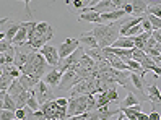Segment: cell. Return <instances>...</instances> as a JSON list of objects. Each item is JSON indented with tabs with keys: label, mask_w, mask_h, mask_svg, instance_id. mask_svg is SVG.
Instances as JSON below:
<instances>
[{
	"label": "cell",
	"mask_w": 161,
	"mask_h": 120,
	"mask_svg": "<svg viewBox=\"0 0 161 120\" xmlns=\"http://www.w3.org/2000/svg\"><path fill=\"white\" fill-rule=\"evenodd\" d=\"M119 26H120V21H114V23H109V24H104V23L94 24L91 33H93L94 38H96L98 45H99L101 49L111 47V45L120 38Z\"/></svg>",
	"instance_id": "cell-1"
},
{
	"label": "cell",
	"mask_w": 161,
	"mask_h": 120,
	"mask_svg": "<svg viewBox=\"0 0 161 120\" xmlns=\"http://www.w3.org/2000/svg\"><path fill=\"white\" fill-rule=\"evenodd\" d=\"M51 65L44 60V57L39 54V52H31L30 55H28V60L26 63L23 65L21 68V73H26V75H33L36 76L37 80L42 78V73L47 71V68H49Z\"/></svg>",
	"instance_id": "cell-2"
},
{
	"label": "cell",
	"mask_w": 161,
	"mask_h": 120,
	"mask_svg": "<svg viewBox=\"0 0 161 120\" xmlns=\"http://www.w3.org/2000/svg\"><path fill=\"white\" fill-rule=\"evenodd\" d=\"M31 94L37 99V102H39V106H42L44 102H49V101H54V93L49 85H46V83L41 80L37 81V85L31 89Z\"/></svg>",
	"instance_id": "cell-3"
},
{
	"label": "cell",
	"mask_w": 161,
	"mask_h": 120,
	"mask_svg": "<svg viewBox=\"0 0 161 120\" xmlns=\"http://www.w3.org/2000/svg\"><path fill=\"white\" fill-rule=\"evenodd\" d=\"M83 78L81 76H78V71L77 70H67L62 75V80H60V83H59V86H57V89H60V91H67V89H70V88H73L77 83H80Z\"/></svg>",
	"instance_id": "cell-4"
},
{
	"label": "cell",
	"mask_w": 161,
	"mask_h": 120,
	"mask_svg": "<svg viewBox=\"0 0 161 120\" xmlns=\"http://www.w3.org/2000/svg\"><path fill=\"white\" fill-rule=\"evenodd\" d=\"M39 54L44 57V60L49 63V65L52 67V68H57L59 67V62H60V59H59V52H57V47H54V45H49V44H46V45H42V47L39 49Z\"/></svg>",
	"instance_id": "cell-5"
},
{
	"label": "cell",
	"mask_w": 161,
	"mask_h": 120,
	"mask_svg": "<svg viewBox=\"0 0 161 120\" xmlns=\"http://www.w3.org/2000/svg\"><path fill=\"white\" fill-rule=\"evenodd\" d=\"M78 45H80V41L77 38H69V39H65L59 47H57V52H59V59H65V57H69L70 54H73L75 50L78 49Z\"/></svg>",
	"instance_id": "cell-6"
},
{
	"label": "cell",
	"mask_w": 161,
	"mask_h": 120,
	"mask_svg": "<svg viewBox=\"0 0 161 120\" xmlns=\"http://www.w3.org/2000/svg\"><path fill=\"white\" fill-rule=\"evenodd\" d=\"M62 75H64V73L59 68H52L51 71L46 73V76L42 78V81L46 83V85H49L51 88H57L60 80H62Z\"/></svg>",
	"instance_id": "cell-7"
},
{
	"label": "cell",
	"mask_w": 161,
	"mask_h": 120,
	"mask_svg": "<svg viewBox=\"0 0 161 120\" xmlns=\"http://www.w3.org/2000/svg\"><path fill=\"white\" fill-rule=\"evenodd\" d=\"M145 96H147V99L150 101V102L153 104V107L158 106V104L161 106V93H159V88L156 85H148Z\"/></svg>",
	"instance_id": "cell-8"
},
{
	"label": "cell",
	"mask_w": 161,
	"mask_h": 120,
	"mask_svg": "<svg viewBox=\"0 0 161 120\" xmlns=\"http://www.w3.org/2000/svg\"><path fill=\"white\" fill-rule=\"evenodd\" d=\"M127 13L122 10V8H117V10H112V12H108V13H103L101 15V23H114V21H119L122 20Z\"/></svg>",
	"instance_id": "cell-9"
},
{
	"label": "cell",
	"mask_w": 161,
	"mask_h": 120,
	"mask_svg": "<svg viewBox=\"0 0 161 120\" xmlns=\"http://www.w3.org/2000/svg\"><path fill=\"white\" fill-rule=\"evenodd\" d=\"M25 42H28V23H21L20 29H18V33L15 36V39L12 41L13 45H21Z\"/></svg>",
	"instance_id": "cell-10"
},
{
	"label": "cell",
	"mask_w": 161,
	"mask_h": 120,
	"mask_svg": "<svg viewBox=\"0 0 161 120\" xmlns=\"http://www.w3.org/2000/svg\"><path fill=\"white\" fill-rule=\"evenodd\" d=\"M18 80H20V83L23 85V88H25L26 91H31V89L37 85V81H41V80H37L36 76H33V75H26V73H21V75L18 76Z\"/></svg>",
	"instance_id": "cell-11"
},
{
	"label": "cell",
	"mask_w": 161,
	"mask_h": 120,
	"mask_svg": "<svg viewBox=\"0 0 161 120\" xmlns=\"http://www.w3.org/2000/svg\"><path fill=\"white\" fill-rule=\"evenodd\" d=\"M129 78H130V83L135 86V89L138 91V93L145 96V81H143V78H142L137 71H130V76Z\"/></svg>",
	"instance_id": "cell-12"
},
{
	"label": "cell",
	"mask_w": 161,
	"mask_h": 120,
	"mask_svg": "<svg viewBox=\"0 0 161 120\" xmlns=\"http://www.w3.org/2000/svg\"><path fill=\"white\" fill-rule=\"evenodd\" d=\"M143 99H140L134 91H129L127 93V96H125V99L122 101V102L119 104V109H124V107H132V106H137V104H140Z\"/></svg>",
	"instance_id": "cell-13"
},
{
	"label": "cell",
	"mask_w": 161,
	"mask_h": 120,
	"mask_svg": "<svg viewBox=\"0 0 161 120\" xmlns=\"http://www.w3.org/2000/svg\"><path fill=\"white\" fill-rule=\"evenodd\" d=\"M78 21H86V23H94L99 24L101 23V15L96 12H85L78 15Z\"/></svg>",
	"instance_id": "cell-14"
},
{
	"label": "cell",
	"mask_w": 161,
	"mask_h": 120,
	"mask_svg": "<svg viewBox=\"0 0 161 120\" xmlns=\"http://www.w3.org/2000/svg\"><path fill=\"white\" fill-rule=\"evenodd\" d=\"M36 33H39V34L46 36V38L49 39V41L54 38V28H52L49 23H46V21L37 23V24H36Z\"/></svg>",
	"instance_id": "cell-15"
},
{
	"label": "cell",
	"mask_w": 161,
	"mask_h": 120,
	"mask_svg": "<svg viewBox=\"0 0 161 120\" xmlns=\"http://www.w3.org/2000/svg\"><path fill=\"white\" fill-rule=\"evenodd\" d=\"M130 5L134 8V16H142L148 10V3L145 0H130Z\"/></svg>",
	"instance_id": "cell-16"
},
{
	"label": "cell",
	"mask_w": 161,
	"mask_h": 120,
	"mask_svg": "<svg viewBox=\"0 0 161 120\" xmlns=\"http://www.w3.org/2000/svg\"><path fill=\"white\" fill-rule=\"evenodd\" d=\"M111 47H116V49H134V41H132V38H129V36H120V38L111 45Z\"/></svg>",
	"instance_id": "cell-17"
},
{
	"label": "cell",
	"mask_w": 161,
	"mask_h": 120,
	"mask_svg": "<svg viewBox=\"0 0 161 120\" xmlns=\"http://www.w3.org/2000/svg\"><path fill=\"white\" fill-rule=\"evenodd\" d=\"M81 44H85V45H88L90 49H96V47H99L98 45V41H96V38L93 36V33L91 31H88V33H85L81 38L78 39Z\"/></svg>",
	"instance_id": "cell-18"
},
{
	"label": "cell",
	"mask_w": 161,
	"mask_h": 120,
	"mask_svg": "<svg viewBox=\"0 0 161 120\" xmlns=\"http://www.w3.org/2000/svg\"><path fill=\"white\" fill-rule=\"evenodd\" d=\"M120 112L124 114L125 118H129V120H137L138 112H142V106L137 104V106H132V107H124V109H120Z\"/></svg>",
	"instance_id": "cell-19"
},
{
	"label": "cell",
	"mask_w": 161,
	"mask_h": 120,
	"mask_svg": "<svg viewBox=\"0 0 161 120\" xmlns=\"http://www.w3.org/2000/svg\"><path fill=\"white\" fill-rule=\"evenodd\" d=\"M25 88H23V85H21V83H20V80H13L12 81V85L10 86H8V89H7V93L8 94H10L12 97H15V96H18V94H21V93H25Z\"/></svg>",
	"instance_id": "cell-20"
},
{
	"label": "cell",
	"mask_w": 161,
	"mask_h": 120,
	"mask_svg": "<svg viewBox=\"0 0 161 120\" xmlns=\"http://www.w3.org/2000/svg\"><path fill=\"white\" fill-rule=\"evenodd\" d=\"M96 110H98V114H99V120H108V118H111L112 115H119V114H120V109H117V110H109L108 106H103V107H99V109H96Z\"/></svg>",
	"instance_id": "cell-21"
},
{
	"label": "cell",
	"mask_w": 161,
	"mask_h": 120,
	"mask_svg": "<svg viewBox=\"0 0 161 120\" xmlns=\"http://www.w3.org/2000/svg\"><path fill=\"white\" fill-rule=\"evenodd\" d=\"M0 96L3 97V109L7 110H16V104H15V101L13 97L7 93V91H0Z\"/></svg>",
	"instance_id": "cell-22"
},
{
	"label": "cell",
	"mask_w": 161,
	"mask_h": 120,
	"mask_svg": "<svg viewBox=\"0 0 161 120\" xmlns=\"http://www.w3.org/2000/svg\"><path fill=\"white\" fill-rule=\"evenodd\" d=\"M85 54H86L88 57H91L94 62H106V59H104V54H103L101 47H96V49H90V50H86Z\"/></svg>",
	"instance_id": "cell-23"
},
{
	"label": "cell",
	"mask_w": 161,
	"mask_h": 120,
	"mask_svg": "<svg viewBox=\"0 0 161 120\" xmlns=\"http://www.w3.org/2000/svg\"><path fill=\"white\" fill-rule=\"evenodd\" d=\"M20 26H21V23H15V24H12L10 28H8V29L5 31V41H8V42L12 44V41L15 39L18 29H20Z\"/></svg>",
	"instance_id": "cell-24"
},
{
	"label": "cell",
	"mask_w": 161,
	"mask_h": 120,
	"mask_svg": "<svg viewBox=\"0 0 161 120\" xmlns=\"http://www.w3.org/2000/svg\"><path fill=\"white\" fill-rule=\"evenodd\" d=\"M12 81H13V78L8 75L7 71H3V75L0 76V91H7L8 86L12 85Z\"/></svg>",
	"instance_id": "cell-25"
},
{
	"label": "cell",
	"mask_w": 161,
	"mask_h": 120,
	"mask_svg": "<svg viewBox=\"0 0 161 120\" xmlns=\"http://www.w3.org/2000/svg\"><path fill=\"white\" fill-rule=\"evenodd\" d=\"M109 104H111V101H109V97L106 94V91L98 93V96H96V109H99L103 106H109Z\"/></svg>",
	"instance_id": "cell-26"
},
{
	"label": "cell",
	"mask_w": 161,
	"mask_h": 120,
	"mask_svg": "<svg viewBox=\"0 0 161 120\" xmlns=\"http://www.w3.org/2000/svg\"><path fill=\"white\" fill-rule=\"evenodd\" d=\"M30 93H31V91H30ZM26 106L30 107V109H33L34 112H37V110L41 109L39 102H37V99H36V97H34L33 94H30V96H28V99H26Z\"/></svg>",
	"instance_id": "cell-27"
},
{
	"label": "cell",
	"mask_w": 161,
	"mask_h": 120,
	"mask_svg": "<svg viewBox=\"0 0 161 120\" xmlns=\"http://www.w3.org/2000/svg\"><path fill=\"white\" fill-rule=\"evenodd\" d=\"M147 20L151 23V26H153V31L161 29V18H159V16H155V15H147Z\"/></svg>",
	"instance_id": "cell-28"
},
{
	"label": "cell",
	"mask_w": 161,
	"mask_h": 120,
	"mask_svg": "<svg viewBox=\"0 0 161 120\" xmlns=\"http://www.w3.org/2000/svg\"><path fill=\"white\" fill-rule=\"evenodd\" d=\"M106 94H108V97H109L111 102H116V101L119 99V97H117V86H116V83L106 91Z\"/></svg>",
	"instance_id": "cell-29"
},
{
	"label": "cell",
	"mask_w": 161,
	"mask_h": 120,
	"mask_svg": "<svg viewBox=\"0 0 161 120\" xmlns=\"http://www.w3.org/2000/svg\"><path fill=\"white\" fill-rule=\"evenodd\" d=\"M13 118H16L15 110H7V109L0 110V120H13Z\"/></svg>",
	"instance_id": "cell-30"
},
{
	"label": "cell",
	"mask_w": 161,
	"mask_h": 120,
	"mask_svg": "<svg viewBox=\"0 0 161 120\" xmlns=\"http://www.w3.org/2000/svg\"><path fill=\"white\" fill-rule=\"evenodd\" d=\"M147 15H155V16L161 18V5H151V7H148Z\"/></svg>",
	"instance_id": "cell-31"
},
{
	"label": "cell",
	"mask_w": 161,
	"mask_h": 120,
	"mask_svg": "<svg viewBox=\"0 0 161 120\" xmlns=\"http://www.w3.org/2000/svg\"><path fill=\"white\" fill-rule=\"evenodd\" d=\"M140 33H143V29H142V24H137V26H134V28H130L125 36H129V38H134V36H138Z\"/></svg>",
	"instance_id": "cell-32"
},
{
	"label": "cell",
	"mask_w": 161,
	"mask_h": 120,
	"mask_svg": "<svg viewBox=\"0 0 161 120\" xmlns=\"http://www.w3.org/2000/svg\"><path fill=\"white\" fill-rule=\"evenodd\" d=\"M142 29L143 31H148V33H153V26H151V23L147 20V16H143V20H142Z\"/></svg>",
	"instance_id": "cell-33"
},
{
	"label": "cell",
	"mask_w": 161,
	"mask_h": 120,
	"mask_svg": "<svg viewBox=\"0 0 161 120\" xmlns=\"http://www.w3.org/2000/svg\"><path fill=\"white\" fill-rule=\"evenodd\" d=\"M55 104H57L59 107H62V109H67L69 99H67V97H55Z\"/></svg>",
	"instance_id": "cell-34"
},
{
	"label": "cell",
	"mask_w": 161,
	"mask_h": 120,
	"mask_svg": "<svg viewBox=\"0 0 161 120\" xmlns=\"http://www.w3.org/2000/svg\"><path fill=\"white\" fill-rule=\"evenodd\" d=\"M12 45H13V44H10V42H8V41H5V39H3V41H0V54H3V52H7L8 49L12 47Z\"/></svg>",
	"instance_id": "cell-35"
},
{
	"label": "cell",
	"mask_w": 161,
	"mask_h": 120,
	"mask_svg": "<svg viewBox=\"0 0 161 120\" xmlns=\"http://www.w3.org/2000/svg\"><path fill=\"white\" fill-rule=\"evenodd\" d=\"M15 117H16V118H20V120H26L25 107H23V109H16V110H15Z\"/></svg>",
	"instance_id": "cell-36"
},
{
	"label": "cell",
	"mask_w": 161,
	"mask_h": 120,
	"mask_svg": "<svg viewBox=\"0 0 161 120\" xmlns=\"http://www.w3.org/2000/svg\"><path fill=\"white\" fill-rule=\"evenodd\" d=\"M112 3H114L116 10H117V8H122L125 3H130V0H112Z\"/></svg>",
	"instance_id": "cell-37"
},
{
	"label": "cell",
	"mask_w": 161,
	"mask_h": 120,
	"mask_svg": "<svg viewBox=\"0 0 161 120\" xmlns=\"http://www.w3.org/2000/svg\"><path fill=\"white\" fill-rule=\"evenodd\" d=\"M159 115H161V112H156V109H153V110L148 114V118H150V120H159Z\"/></svg>",
	"instance_id": "cell-38"
},
{
	"label": "cell",
	"mask_w": 161,
	"mask_h": 120,
	"mask_svg": "<svg viewBox=\"0 0 161 120\" xmlns=\"http://www.w3.org/2000/svg\"><path fill=\"white\" fill-rule=\"evenodd\" d=\"M122 10H124L127 15H134V8H132V5H130V3H125L124 7H122Z\"/></svg>",
	"instance_id": "cell-39"
},
{
	"label": "cell",
	"mask_w": 161,
	"mask_h": 120,
	"mask_svg": "<svg viewBox=\"0 0 161 120\" xmlns=\"http://www.w3.org/2000/svg\"><path fill=\"white\" fill-rule=\"evenodd\" d=\"M73 8L83 10V8H85V2H80V0H73Z\"/></svg>",
	"instance_id": "cell-40"
},
{
	"label": "cell",
	"mask_w": 161,
	"mask_h": 120,
	"mask_svg": "<svg viewBox=\"0 0 161 120\" xmlns=\"http://www.w3.org/2000/svg\"><path fill=\"white\" fill-rule=\"evenodd\" d=\"M18 2H23V3H25L26 15H30V16H31V10H30V2H31V0H18Z\"/></svg>",
	"instance_id": "cell-41"
},
{
	"label": "cell",
	"mask_w": 161,
	"mask_h": 120,
	"mask_svg": "<svg viewBox=\"0 0 161 120\" xmlns=\"http://www.w3.org/2000/svg\"><path fill=\"white\" fill-rule=\"evenodd\" d=\"M137 120H150V118H148V115H147L145 112H138V115H137Z\"/></svg>",
	"instance_id": "cell-42"
},
{
	"label": "cell",
	"mask_w": 161,
	"mask_h": 120,
	"mask_svg": "<svg viewBox=\"0 0 161 120\" xmlns=\"http://www.w3.org/2000/svg\"><path fill=\"white\" fill-rule=\"evenodd\" d=\"M0 110H3V97L0 96Z\"/></svg>",
	"instance_id": "cell-43"
},
{
	"label": "cell",
	"mask_w": 161,
	"mask_h": 120,
	"mask_svg": "<svg viewBox=\"0 0 161 120\" xmlns=\"http://www.w3.org/2000/svg\"><path fill=\"white\" fill-rule=\"evenodd\" d=\"M5 39V33H0V41H3Z\"/></svg>",
	"instance_id": "cell-44"
},
{
	"label": "cell",
	"mask_w": 161,
	"mask_h": 120,
	"mask_svg": "<svg viewBox=\"0 0 161 120\" xmlns=\"http://www.w3.org/2000/svg\"><path fill=\"white\" fill-rule=\"evenodd\" d=\"M3 75V67H0V76Z\"/></svg>",
	"instance_id": "cell-45"
},
{
	"label": "cell",
	"mask_w": 161,
	"mask_h": 120,
	"mask_svg": "<svg viewBox=\"0 0 161 120\" xmlns=\"http://www.w3.org/2000/svg\"><path fill=\"white\" fill-rule=\"evenodd\" d=\"M80 2H85V7H86V0H80Z\"/></svg>",
	"instance_id": "cell-46"
},
{
	"label": "cell",
	"mask_w": 161,
	"mask_h": 120,
	"mask_svg": "<svg viewBox=\"0 0 161 120\" xmlns=\"http://www.w3.org/2000/svg\"><path fill=\"white\" fill-rule=\"evenodd\" d=\"M159 120H161V115H159Z\"/></svg>",
	"instance_id": "cell-47"
},
{
	"label": "cell",
	"mask_w": 161,
	"mask_h": 120,
	"mask_svg": "<svg viewBox=\"0 0 161 120\" xmlns=\"http://www.w3.org/2000/svg\"><path fill=\"white\" fill-rule=\"evenodd\" d=\"M153 2H156V0H153Z\"/></svg>",
	"instance_id": "cell-48"
}]
</instances>
